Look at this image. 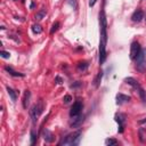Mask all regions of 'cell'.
<instances>
[{"instance_id":"21","label":"cell","mask_w":146,"mask_h":146,"mask_svg":"<svg viewBox=\"0 0 146 146\" xmlns=\"http://www.w3.org/2000/svg\"><path fill=\"white\" fill-rule=\"evenodd\" d=\"M87 67H88V63L87 62H81V63H79V65H78V71H86L87 70Z\"/></svg>"},{"instance_id":"15","label":"cell","mask_w":146,"mask_h":146,"mask_svg":"<svg viewBox=\"0 0 146 146\" xmlns=\"http://www.w3.org/2000/svg\"><path fill=\"white\" fill-rule=\"evenodd\" d=\"M124 81H125V82H127L128 84L132 86V87H133L135 89H138V88L140 87V84L138 83V81H137V80H135L133 78H127V79H125Z\"/></svg>"},{"instance_id":"25","label":"cell","mask_w":146,"mask_h":146,"mask_svg":"<svg viewBox=\"0 0 146 146\" xmlns=\"http://www.w3.org/2000/svg\"><path fill=\"white\" fill-rule=\"evenodd\" d=\"M35 139H36V135H35V132L32 130V131H31V145H33V144L35 143Z\"/></svg>"},{"instance_id":"5","label":"cell","mask_w":146,"mask_h":146,"mask_svg":"<svg viewBox=\"0 0 146 146\" xmlns=\"http://www.w3.org/2000/svg\"><path fill=\"white\" fill-rule=\"evenodd\" d=\"M140 51H141V47H140L139 42H137V41L132 42L131 47H130V58L131 59H136L137 56L140 54Z\"/></svg>"},{"instance_id":"29","label":"cell","mask_w":146,"mask_h":146,"mask_svg":"<svg viewBox=\"0 0 146 146\" xmlns=\"http://www.w3.org/2000/svg\"><path fill=\"white\" fill-rule=\"evenodd\" d=\"M139 124H146V117L143 120H139Z\"/></svg>"},{"instance_id":"2","label":"cell","mask_w":146,"mask_h":146,"mask_svg":"<svg viewBox=\"0 0 146 146\" xmlns=\"http://www.w3.org/2000/svg\"><path fill=\"white\" fill-rule=\"evenodd\" d=\"M81 137H82V132L80 130L75 131V132H72L70 135H67L60 143L59 145H64V146H75L80 143L81 140Z\"/></svg>"},{"instance_id":"4","label":"cell","mask_w":146,"mask_h":146,"mask_svg":"<svg viewBox=\"0 0 146 146\" xmlns=\"http://www.w3.org/2000/svg\"><path fill=\"white\" fill-rule=\"evenodd\" d=\"M136 68L140 72H144L146 68V50L140 51V54L136 58Z\"/></svg>"},{"instance_id":"12","label":"cell","mask_w":146,"mask_h":146,"mask_svg":"<svg viewBox=\"0 0 146 146\" xmlns=\"http://www.w3.org/2000/svg\"><path fill=\"white\" fill-rule=\"evenodd\" d=\"M130 100V97L127 96V95H123V94H117L116 95V103L117 104H122V103H125V102H129Z\"/></svg>"},{"instance_id":"23","label":"cell","mask_w":146,"mask_h":146,"mask_svg":"<svg viewBox=\"0 0 146 146\" xmlns=\"http://www.w3.org/2000/svg\"><path fill=\"white\" fill-rule=\"evenodd\" d=\"M0 56H1L2 58H9V57H10V54H9L8 51L1 50V51H0Z\"/></svg>"},{"instance_id":"22","label":"cell","mask_w":146,"mask_h":146,"mask_svg":"<svg viewBox=\"0 0 146 146\" xmlns=\"http://www.w3.org/2000/svg\"><path fill=\"white\" fill-rule=\"evenodd\" d=\"M58 27H59V23H58V22L54 23V24H52V26H51V30H50V34H54V33L58 30Z\"/></svg>"},{"instance_id":"31","label":"cell","mask_w":146,"mask_h":146,"mask_svg":"<svg viewBox=\"0 0 146 146\" xmlns=\"http://www.w3.org/2000/svg\"><path fill=\"white\" fill-rule=\"evenodd\" d=\"M144 18H145V21H146V15H144Z\"/></svg>"},{"instance_id":"7","label":"cell","mask_w":146,"mask_h":146,"mask_svg":"<svg viewBox=\"0 0 146 146\" xmlns=\"http://www.w3.org/2000/svg\"><path fill=\"white\" fill-rule=\"evenodd\" d=\"M115 121H116L117 124H119V132L122 133L123 130H124V125H125V116H124L123 114L119 113V114L115 115Z\"/></svg>"},{"instance_id":"28","label":"cell","mask_w":146,"mask_h":146,"mask_svg":"<svg viewBox=\"0 0 146 146\" xmlns=\"http://www.w3.org/2000/svg\"><path fill=\"white\" fill-rule=\"evenodd\" d=\"M96 2H97V0H89V6L92 7V6H95Z\"/></svg>"},{"instance_id":"30","label":"cell","mask_w":146,"mask_h":146,"mask_svg":"<svg viewBox=\"0 0 146 146\" xmlns=\"http://www.w3.org/2000/svg\"><path fill=\"white\" fill-rule=\"evenodd\" d=\"M56 81H57V83H58V84H60V83H62V79H60L59 76H56Z\"/></svg>"},{"instance_id":"19","label":"cell","mask_w":146,"mask_h":146,"mask_svg":"<svg viewBox=\"0 0 146 146\" xmlns=\"http://www.w3.org/2000/svg\"><path fill=\"white\" fill-rule=\"evenodd\" d=\"M137 90H138V94H139V96H140L141 102H143V103H146V91H145L141 87H139Z\"/></svg>"},{"instance_id":"11","label":"cell","mask_w":146,"mask_h":146,"mask_svg":"<svg viewBox=\"0 0 146 146\" xmlns=\"http://www.w3.org/2000/svg\"><path fill=\"white\" fill-rule=\"evenodd\" d=\"M30 98H31L30 90H25L24 91V95H23V99H22V103H23V107L24 108H27L29 103H30Z\"/></svg>"},{"instance_id":"26","label":"cell","mask_w":146,"mask_h":146,"mask_svg":"<svg viewBox=\"0 0 146 146\" xmlns=\"http://www.w3.org/2000/svg\"><path fill=\"white\" fill-rule=\"evenodd\" d=\"M63 100H64V103H65V104H67V103H70V102L72 100V97H71L70 95H66V96H64Z\"/></svg>"},{"instance_id":"16","label":"cell","mask_w":146,"mask_h":146,"mask_svg":"<svg viewBox=\"0 0 146 146\" xmlns=\"http://www.w3.org/2000/svg\"><path fill=\"white\" fill-rule=\"evenodd\" d=\"M5 70H6L10 75H13V76H21V78H23V76H24V74H23V73H19V72L14 71L10 66H5Z\"/></svg>"},{"instance_id":"1","label":"cell","mask_w":146,"mask_h":146,"mask_svg":"<svg viewBox=\"0 0 146 146\" xmlns=\"http://www.w3.org/2000/svg\"><path fill=\"white\" fill-rule=\"evenodd\" d=\"M100 24V39H99V63L103 64L106 59V43H107V21L105 11L102 10L99 14Z\"/></svg>"},{"instance_id":"3","label":"cell","mask_w":146,"mask_h":146,"mask_svg":"<svg viewBox=\"0 0 146 146\" xmlns=\"http://www.w3.org/2000/svg\"><path fill=\"white\" fill-rule=\"evenodd\" d=\"M43 108H44V103H43L42 99H39L38 103L31 108V111H30V115H31V117H32V122H33V124L36 123L39 116H40L41 113L43 112Z\"/></svg>"},{"instance_id":"13","label":"cell","mask_w":146,"mask_h":146,"mask_svg":"<svg viewBox=\"0 0 146 146\" xmlns=\"http://www.w3.org/2000/svg\"><path fill=\"white\" fill-rule=\"evenodd\" d=\"M138 135H139V140H140V143H146V127L139 128Z\"/></svg>"},{"instance_id":"18","label":"cell","mask_w":146,"mask_h":146,"mask_svg":"<svg viewBox=\"0 0 146 146\" xmlns=\"http://www.w3.org/2000/svg\"><path fill=\"white\" fill-rule=\"evenodd\" d=\"M7 91H8V95L10 96V99H11L13 102H16V99H17V94H16V91H15L13 88H10V87H7Z\"/></svg>"},{"instance_id":"14","label":"cell","mask_w":146,"mask_h":146,"mask_svg":"<svg viewBox=\"0 0 146 146\" xmlns=\"http://www.w3.org/2000/svg\"><path fill=\"white\" fill-rule=\"evenodd\" d=\"M46 14H47V9H46V8H41V9L35 14V16H34L35 21H41V19L46 16Z\"/></svg>"},{"instance_id":"6","label":"cell","mask_w":146,"mask_h":146,"mask_svg":"<svg viewBox=\"0 0 146 146\" xmlns=\"http://www.w3.org/2000/svg\"><path fill=\"white\" fill-rule=\"evenodd\" d=\"M82 108H83V104H82V102H81V100H76V102H74V103H73V105H72V107H71L70 115H71V116L79 115V114L81 113Z\"/></svg>"},{"instance_id":"20","label":"cell","mask_w":146,"mask_h":146,"mask_svg":"<svg viewBox=\"0 0 146 146\" xmlns=\"http://www.w3.org/2000/svg\"><path fill=\"white\" fill-rule=\"evenodd\" d=\"M32 31H33V33H35V34H40V33L42 32V27H41L40 24H34V25L32 26Z\"/></svg>"},{"instance_id":"10","label":"cell","mask_w":146,"mask_h":146,"mask_svg":"<svg viewBox=\"0 0 146 146\" xmlns=\"http://www.w3.org/2000/svg\"><path fill=\"white\" fill-rule=\"evenodd\" d=\"M42 137H43V139H44L46 143H52L54 139H55L54 135H52L51 131H49L48 129H44V130L42 131Z\"/></svg>"},{"instance_id":"8","label":"cell","mask_w":146,"mask_h":146,"mask_svg":"<svg viewBox=\"0 0 146 146\" xmlns=\"http://www.w3.org/2000/svg\"><path fill=\"white\" fill-rule=\"evenodd\" d=\"M73 119H72V122H71V127H73V128H79L81 124H82V122H83V120H84V116L83 115H75V116H72Z\"/></svg>"},{"instance_id":"17","label":"cell","mask_w":146,"mask_h":146,"mask_svg":"<svg viewBox=\"0 0 146 146\" xmlns=\"http://www.w3.org/2000/svg\"><path fill=\"white\" fill-rule=\"evenodd\" d=\"M102 78H103V71H99V72H98V74L96 75L95 80H94V84H95V87H96V88H98V87H99L100 81H102Z\"/></svg>"},{"instance_id":"9","label":"cell","mask_w":146,"mask_h":146,"mask_svg":"<svg viewBox=\"0 0 146 146\" xmlns=\"http://www.w3.org/2000/svg\"><path fill=\"white\" fill-rule=\"evenodd\" d=\"M144 11L143 10H140V9H137V10H135V13L132 14V16H131V19L133 21V22H140L143 18H144Z\"/></svg>"},{"instance_id":"24","label":"cell","mask_w":146,"mask_h":146,"mask_svg":"<svg viewBox=\"0 0 146 146\" xmlns=\"http://www.w3.org/2000/svg\"><path fill=\"white\" fill-rule=\"evenodd\" d=\"M105 144L111 146V145H116V144H117V141H116L115 139H106V140H105Z\"/></svg>"},{"instance_id":"27","label":"cell","mask_w":146,"mask_h":146,"mask_svg":"<svg viewBox=\"0 0 146 146\" xmlns=\"http://www.w3.org/2000/svg\"><path fill=\"white\" fill-rule=\"evenodd\" d=\"M68 1V3L73 7V8H76V0H67Z\"/></svg>"},{"instance_id":"32","label":"cell","mask_w":146,"mask_h":146,"mask_svg":"<svg viewBox=\"0 0 146 146\" xmlns=\"http://www.w3.org/2000/svg\"><path fill=\"white\" fill-rule=\"evenodd\" d=\"M22 1H24V0H22Z\"/></svg>"}]
</instances>
